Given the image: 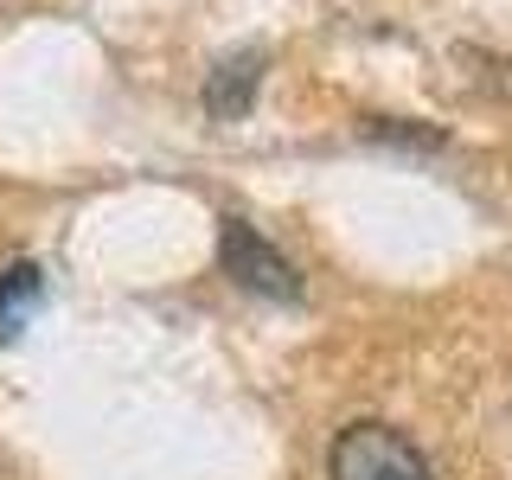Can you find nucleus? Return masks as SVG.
<instances>
[{"label": "nucleus", "mask_w": 512, "mask_h": 480, "mask_svg": "<svg viewBox=\"0 0 512 480\" xmlns=\"http://www.w3.org/2000/svg\"><path fill=\"white\" fill-rule=\"evenodd\" d=\"M327 474L333 480H429V461H423V448L391 423H346L340 436H333Z\"/></svg>", "instance_id": "nucleus-1"}, {"label": "nucleus", "mask_w": 512, "mask_h": 480, "mask_svg": "<svg viewBox=\"0 0 512 480\" xmlns=\"http://www.w3.org/2000/svg\"><path fill=\"white\" fill-rule=\"evenodd\" d=\"M218 263H224V276H231L237 288H250V295H269V301H295L301 295V276H295V263L269 244V237H256L244 218H224V231H218Z\"/></svg>", "instance_id": "nucleus-2"}, {"label": "nucleus", "mask_w": 512, "mask_h": 480, "mask_svg": "<svg viewBox=\"0 0 512 480\" xmlns=\"http://www.w3.org/2000/svg\"><path fill=\"white\" fill-rule=\"evenodd\" d=\"M45 301V276L32 263H13L7 276H0V346L20 340V327L32 320V308Z\"/></svg>", "instance_id": "nucleus-4"}, {"label": "nucleus", "mask_w": 512, "mask_h": 480, "mask_svg": "<svg viewBox=\"0 0 512 480\" xmlns=\"http://www.w3.org/2000/svg\"><path fill=\"white\" fill-rule=\"evenodd\" d=\"M256 84H263V52H231V58H218L212 71H205V109H212L218 122L250 116Z\"/></svg>", "instance_id": "nucleus-3"}]
</instances>
